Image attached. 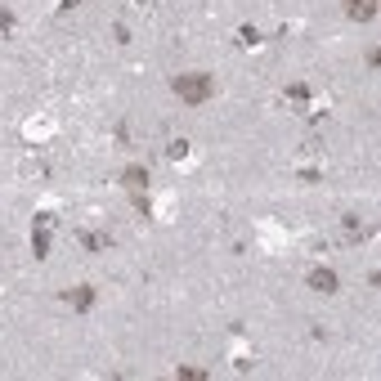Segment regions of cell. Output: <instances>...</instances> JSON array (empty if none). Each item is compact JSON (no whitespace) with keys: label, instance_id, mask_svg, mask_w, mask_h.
<instances>
[{"label":"cell","instance_id":"cell-4","mask_svg":"<svg viewBox=\"0 0 381 381\" xmlns=\"http://www.w3.org/2000/svg\"><path fill=\"white\" fill-rule=\"evenodd\" d=\"M117 184H126V189H130V193L148 189V166H143V162H130V166H122V175H117Z\"/></svg>","mask_w":381,"mask_h":381},{"label":"cell","instance_id":"cell-7","mask_svg":"<svg viewBox=\"0 0 381 381\" xmlns=\"http://www.w3.org/2000/svg\"><path fill=\"white\" fill-rule=\"evenodd\" d=\"M81 247H86V251H108V247H113V233H99V229H86V233H81Z\"/></svg>","mask_w":381,"mask_h":381},{"label":"cell","instance_id":"cell-10","mask_svg":"<svg viewBox=\"0 0 381 381\" xmlns=\"http://www.w3.org/2000/svg\"><path fill=\"white\" fill-rule=\"evenodd\" d=\"M10 32H14V14L0 10V36H10Z\"/></svg>","mask_w":381,"mask_h":381},{"label":"cell","instance_id":"cell-12","mask_svg":"<svg viewBox=\"0 0 381 381\" xmlns=\"http://www.w3.org/2000/svg\"><path fill=\"white\" fill-rule=\"evenodd\" d=\"M238 36H242V45H256V41H260V32H256V27H242Z\"/></svg>","mask_w":381,"mask_h":381},{"label":"cell","instance_id":"cell-9","mask_svg":"<svg viewBox=\"0 0 381 381\" xmlns=\"http://www.w3.org/2000/svg\"><path fill=\"white\" fill-rule=\"evenodd\" d=\"M166 157H171V162H184V157H189V139H171Z\"/></svg>","mask_w":381,"mask_h":381},{"label":"cell","instance_id":"cell-5","mask_svg":"<svg viewBox=\"0 0 381 381\" xmlns=\"http://www.w3.org/2000/svg\"><path fill=\"white\" fill-rule=\"evenodd\" d=\"M63 301L72 305L76 314H86V310H95V287H90V283H81V287H67V292H63Z\"/></svg>","mask_w":381,"mask_h":381},{"label":"cell","instance_id":"cell-6","mask_svg":"<svg viewBox=\"0 0 381 381\" xmlns=\"http://www.w3.org/2000/svg\"><path fill=\"white\" fill-rule=\"evenodd\" d=\"M49 229H54V224H45V220H36V229H32V256H36V260L49 256Z\"/></svg>","mask_w":381,"mask_h":381},{"label":"cell","instance_id":"cell-2","mask_svg":"<svg viewBox=\"0 0 381 381\" xmlns=\"http://www.w3.org/2000/svg\"><path fill=\"white\" fill-rule=\"evenodd\" d=\"M305 287H310V292H319V296H332L336 287H341V278H336V269H327V265H314L310 274H305Z\"/></svg>","mask_w":381,"mask_h":381},{"label":"cell","instance_id":"cell-11","mask_svg":"<svg viewBox=\"0 0 381 381\" xmlns=\"http://www.w3.org/2000/svg\"><path fill=\"white\" fill-rule=\"evenodd\" d=\"M287 99H296V104H305V99H310V86H292V90H287Z\"/></svg>","mask_w":381,"mask_h":381},{"label":"cell","instance_id":"cell-1","mask_svg":"<svg viewBox=\"0 0 381 381\" xmlns=\"http://www.w3.org/2000/svg\"><path fill=\"white\" fill-rule=\"evenodd\" d=\"M171 90L184 104H207V99H216V76L211 72H184V76L171 81Z\"/></svg>","mask_w":381,"mask_h":381},{"label":"cell","instance_id":"cell-8","mask_svg":"<svg viewBox=\"0 0 381 381\" xmlns=\"http://www.w3.org/2000/svg\"><path fill=\"white\" fill-rule=\"evenodd\" d=\"M341 229H345V242H350V247H359V242H363V233H368L359 216H341Z\"/></svg>","mask_w":381,"mask_h":381},{"label":"cell","instance_id":"cell-3","mask_svg":"<svg viewBox=\"0 0 381 381\" xmlns=\"http://www.w3.org/2000/svg\"><path fill=\"white\" fill-rule=\"evenodd\" d=\"M377 5H381V0H341V10H345V19H350V23H372V19H377Z\"/></svg>","mask_w":381,"mask_h":381}]
</instances>
